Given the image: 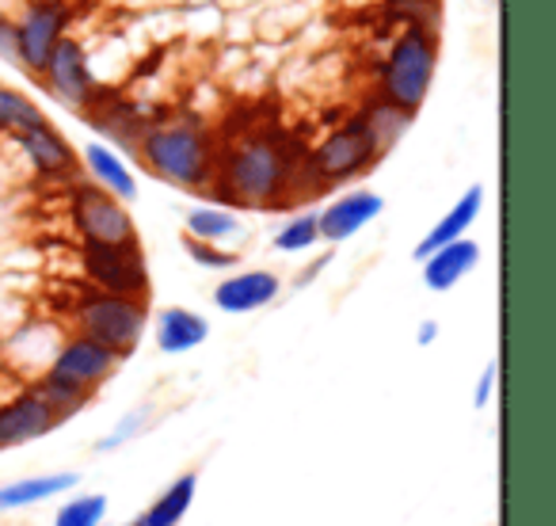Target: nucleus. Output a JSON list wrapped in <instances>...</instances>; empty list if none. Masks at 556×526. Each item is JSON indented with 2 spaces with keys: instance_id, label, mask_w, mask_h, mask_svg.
Instances as JSON below:
<instances>
[{
  "instance_id": "6ab92c4d",
  "label": "nucleus",
  "mask_w": 556,
  "mask_h": 526,
  "mask_svg": "<svg viewBox=\"0 0 556 526\" xmlns=\"http://www.w3.org/2000/svg\"><path fill=\"white\" fill-rule=\"evenodd\" d=\"M77 485H80L77 473H42V477L9 480V485H0V511L35 508V503L50 500V496H58V492H70V488H77Z\"/></svg>"
},
{
  "instance_id": "ddd939ff",
  "label": "nucleus",
  "mask_w": 556,
  "mask_h": 526,
  "mask_svg": "<svg viewBox=\"0 0 556 526\" xmlns=\"http://www.w3.org/2000/svg\"><path fill=\"white\" fill-rule=\"evenodd\" d=\"M278 290H282L278 275H270V272H240V275L225 279L222 287L214 290V302H217V310H225V313H252V310H263V305L275 302Z\"/></svg>"
},
{
  "instance_id": "c85d7f7f",
  "label": "nucleus",
  "mask_w": 556,
  "mask_h": 526,
  "mask_svg": "<svg viewBox=\"0 0 556 526\" xmlns=\"http://www.w3.org/2000/svg\"><path fill=\"white\" fill-rule=\"evenodd\" d=\"M492 386H495V363H488L484 374H480V386H477V409H484V404L492 401Z\"/></svg>"
},
{
  "instance_id": "4be33fe9",
  "label": "nucleus",
  "mask_w": 556,
  "mask_h": 526,
  "mask_svg": "<svg viewBox=\"0 0 556 526\" xmlns=\"http://www.w3.org/2000/svg\"><path fill=\"white\" fill-rule=\"evenodd\" d=\"M31 393L39 397L47 409H54V416L62 419V424L70 416H77V412L92 401V393H85V389L70 386V381H62V378H54V374H42V378L31 386Z\"/></svg>"
},
{
  "instance_id": "20e7f679",
  "label": "nucleus",
  "mask_w": 556,
  "mask_h": 526,
  "mask_svg": "<svg viewBox=\"0 0 556 526\" xmlns=\"http://www.w3.org/2000/svg\"><path fill=\"white\" fill-rule=\"evenodd\" d=\"M287 153L267 138H248L225 161V195L232 202H275L287 187Z\"/></svg>"
},
{
  "instance_id": "f03ea898",
  "label": "nucleus",
  "mask_w": 556,
  "mask_h": 526,
  "mask_svg": "<svg viewBox=\"0 0 556 526\" xmlns=\"http://www.w3.org/2000/svg\"><path fill=\"white\" fill-rule=\"evenodd\" d=\"M77 333L96 340L100 348L115 351L118 359L134 355L141 343V333L149 325V310L138 298H118V295H85L77 302Z\"/></svg>"
},
{
  "instance_id": "f3484780",
  "label": "nucleus",
  "mask_w": 556,
  "mask_h": 526,
  "mask_svg": "<svg viewBox=\"0 0 556 526\" xmlns=\"http://www.w3.org/2000/svg\"><path fill=\"white\" fill-rule=\"evenodd\" d=\"M20 149H24L27 161H31L42 176H65V172H73V164H77L73 161L70 141H65L50 123L39 126V130L20 134Z\"/></svg>"
},
{
  "instance_id": "dca6fc26",
  "label": "nucleus",
  "mask_w": 556,
  "mask_h": 526,
  "mask_svg": "<svg viewBox=\"0 0 556 526\" xmlns=\"http://www.w3.org/2000/svg\"><path fill=\"white\" fill-rule=\"evenodd\" d=\"M206 336H210L206 317H199L194 310H184V305H172L156 321V348L168 351V355H184V351L199 348Z\"/></svg>"
},
{
  "instance_id": "1a4fd4ad",
  "label": "nucleus",
  "mask_w": 556,
  "mask_h": 526,
  "mask_svg": "<svg viewBox=\"0 0 556 526\" xmlns=\"http://www.w3.org/2000/svg\"><path fill=\"white\" fill-rule=\"evenodd\" d=\"M65 20H70L65 4H58V0H47V4H35V9L16 24V58L31 73L47 70L54 47L65 39V35H62L65 32Z\"/></svg>"
},
{
  "instance_id": "9d476101",
  "label": "nucleus",
  "mask_w": 556,
  "mask_h": 526,
  "mask_svg": "<svg viewBox=\"0 0 556 526\" xmlns=\"http://www.w3.org/2000/svg\"><path fill=\"white\" fill-rule=\"evenodd\" d=\"M42 73H47V80H50V92H54L65 108L85 111L88 103L96 100V80H92V70H88V58H85V50H80V42H73V39L58 42Z\"/></svg>"
},
{
  "instance_id": "bb28decb",
  "label": "nucleus",
  "mask_w": 556,
  "mask_h": 526,
  "mask_svg": "<svg viewBox=\"0 0 556 526\" xmlns=\"http://www.w3.org/2000/svg\"><path fill=\"white\" fill-rule=\"evenodd\" d=\"M187 252H191V260H199L202 267H232V263H237V255L222 252V248L206 245V240H187Z\"/></svg>"
},
{
  "instance_id": "7c9ffc66",
  "label": "nucleus",
  "mask_w": 556,
  "mask_h": 526,
  "mask_svg": "<svg viewBox=\"0 0 556 526\" xmlns=\"http://www.w3.org/2000/svg\"><path fill=\"white\" fill-rule=\"evenodd\" d=\"M393 9H412V4H431V0H389Z\"/></svg>"
},
{
  "instance_id": "a878e982",
  "label": "nucleus",
  "mask_w": 556,
  "mask_h": 526,
  "mask_svg": "<svg viewBox=\"0 0 556 526\" xmlns=\"http://www.w3.org/2000/svg\"><path fill=\"white\" fill-rule=\"evenodd\" d=\"M313 240H320L317 214H302L290 225H282V233L275 237V248L278 252H305V248H313Z\"/></svg>"
},
{
  "instance_id": "7ed1b4c3",
  "label": "nucleus",
  "mask_w": 556,
  "mask_h": 526,
  "mask_svg": "<svg viewBox=\"0 0 556 526\" xmlns=\"http://www.w3.org/2000/svg\"><path fill=\"white\" fill-rule=\"evenodd\" d=\"M434 80V39L424 27H408L389 50L386 70H381V96L393 108L416 115L424 108Z\"/></svg>"
},
{
  "instance_id": "aec40b11",
  "label": "nucleus",
  "mask_w": 556,
  "mask_h": 526,
  "mask_svg": "<svg viewBox=\"0 0 556 526\" xmlns=\"http://www.w3.org/2000/svg\"><path fill=\"white\" fill-rule=\"evenodd\" d=\"M85 156H88V168H92V176L100 179L96 187H103L108 195H115L118 202H123V199H134V195H138V184H134L130 168H126V164L118 161V156L111 153V149L88 146V149H85Z\"/></svg>"
},
{
  "instance_id": "0eeeda50",
  "label": "nucleus",
  "mask_w": 556,
  "mask_h": 526,
  "mask_svg": "<svg viewBox=\"0 0 556 526\" xmlns=\"http://www.w3.org/2000/svg\"><path fill=\"white\" fill-rule=\"evenodd\" d=\"M118 363H123V359H118L115 351L100 348L96 340H88V336L77 333V336H70V340L58 343L54 359H50V366L42 374H54V378L92 393L96 386H103V381L118 371Z\"/></svg>"
},
{
  "instance_id": "b1692460",
  "label": "nucleus",
  "mask_w": 556,
  "mask_h": 526,
  "mask_svg": "<svg viewBox=\"0 0 556 526\" xmlns=\"http://www.w3.org/2000/svg\"><path fill=\"white\" fill-rule=\"evenodd\" d=\"M237 229H240V222L229 214V210L202 206V210H191V214H187V233H191L194 240H206V245H214V240H222V237H232Z\"/></svg>"
},
{
  "instance_id": "cd10ccee",
  "label": "nucleus",
  "mask_w": 556,
  "mask_h": 526,
  "mask_svg": "<svg viewBox=\"0 0 556 526\" xmlns=\"http://www.w3.org/2000/svg\"><path fill=\"white\" fill-rule=\"evenodd\" d=\"M141 419H146V409L141 412H134V416H126L123 424L115 427V435H108V439L100 442V450H115L123 439H130V435H138V427H141Z\"/></svg>"
},
{
  "instance_id": "f8f14e48",
  "label": "nucleus",
  "mask_w": 556,
  "mask_h": 526,
  "mask_svg": "<svg viewBox=\"0 0 556 526\" xmlns=\"http://www.w3.org/2000/svg\"><path fill=\"white\" fill-rule=\"evenodd\" d=\"M381 206H386L381 195L351 191V195H343V199H336L325 214H317V233L325 240H332V245H340V240L355 237L363 225H370L374 217L381 214Z\"/></svg>"
},
{
  "instance_id": "2eb2a0df",
  "label": "nucleus",
  "mask_w": 556,
  "mask_h": 526,
  "mask_svg": "<svg viewBox=\"0 0 556 526\" xmlns=\"http://www.w3.org/2000/svg\"><path fill=\"white\" fill-rule=\"evenodd\" d=\"M480 206H484V187H469V191H465L462 199H457L454 206H450V214L442 217V222L434 225V229L427 233L424 240H419V248H416L419 260H427L431 252H439V248L450 245V240H462L465 229H469V225L477 222Z\"/></svg>"
},
{
  "instance_id": "4468645a",
  "label": "nucleus",
  "mask_w": 556,
  "mask_h": 526,
  "mask_svg": "<svg viewBox=\"0 0 556 526\" xmlns=\"http://www.w3.org/2000/svg\"><path fill=\"white\" fill-rule=\"evenodd\" d=\"M480 263V248H477V240H469V237H462V240H450V245H442L439 252H431L424 260V283H427V290H450V287H457V283L465 279V275L472 272Z\"/></svg>"
},
{
  "instance_id": "5701e85b",
  "label": "nucleus",
  "mask_w": 556,
  "mask_h": 526,
  "mask_svg": "<svg viewBox=\"0 0 556 526\" xmlns=\"http://www.w3.org/2000/svg\"><path fill=\"white\" fill-rule=\"evenodd\" d=\"M39 126H47V115L27 96L12 92V88H0V130H9L20 138V134L39 130Z\"/></svg>"
},
{
  "instance_id": "9b49d317",
  "label": "nucleus",
  "mask_w": 556,
  "mask_h": 526,
  "mask_svg": "<svg viewBox=\"0 0 556 526\" xmlns=\"http://www.w3.org/2000/svg\"><path fill=\"white\" fill-rule=\"evenodd\" d=\"M58 424H62V419L54 416V409H47V404L27 389V393L12 397L9 404H0V450L47 439L50 431H58Z\"/></svg>"
},
{
  "instance_id": "f257e3e1",
  "label": "nucleus",
  "mask_w": 556,
  "mask_h": 526,
  "mask_svg": "<svg viewBox=\"0 0 556 526\" xmlns=\"http://www.w3.org/2000/svg\"><path fill=\"white\" fill-rule=\"evenodd\" d=\"M138 149L149 168L176 187H202L214 172V149H210V138L199 126H153V130L141 134Z\"/></svg>"
},
{
  "instance_id": "c756f323",
  "label": "nucleus",
  "mask_w": 556,
  "mask_h": 526,
  "mask_svg": "<svg viewBox=\"0 0 556 526\" xmlns=\"http://www.w3.org/2000/svg\"><path fill=\"white\" fill-rule=\"evenodd\" d=\"M434 336H439V325H434V321H424V325H419V343L427 348V343H431Z\"/></svg>"
},
{
  "instance_id": "39448f33",
  "label": "nucleus",
  "mask_w": 556,
  "mask_h": 526,
  "mask_svg": "<svg viewBox=\"0 0 556 526\" xmlns=\"http://www.w3.org/2000/svg\"><path fill=\"white\" fill-rule=\"evenodd\" d=\"M85 275L100 295H118V298H138L146 302L149 295V272L146 255L138 245H85L80 252Z\"/></svg>"
},
{
  "instance_id": "412c9836",
  "label": "nucleus",
  "mask_w": 556,
  "mask_h": 526,
  "mask_svg": "<svg viewBox=\"0 0 556 526\" xmlns=\"http://www.w3.org/2000/svg\"><path fill=\"white\" fill-rule=\"evenodd\" d=\"M358 123H363V130L370 134V141H374V149L378 153H386L389 146H393L396 138H401L404 130H408V123H412V115L408 111H401V108H393V103H374L366 115H358Z\"/></svg>"
},
{
  "instance_id": "423d86ee",
  "label": "nucleus",
  "mask_w": 556,
  "mask_h": 526,
  "mask_svg": "<svg viewBox=\"0 0 556 526\" xmlns=\"http://www.w3.org/2000/svg\"><path fill=\"white\" fill-rule=\"evenodd\" d=\"M73 222L85 245H138V225L130 210L96 184H85L73 195Z\"/></svg>"
},
{
  "instance_id": "a211bd4d",
  "label": "nucleus",
  "mask_w": 556,
  "mask_h": 526,
  "mask_svg": "<svg viewBox=\"0 0 556 526\" xmlns=\"http://www.w3.org/2000/svg\"><path fill=\"white\" fill-rule=\"evenodd\" d=\"M194 488H199V473L194 469L179 473V477L172 480V485L164 488V492L156 496V500L149 503V508L141 511L130 526H179L187 515V508H191V500H194Z\"/></svg>"
},
{
  "instance_id": "6e6552de",
  "label": "nucleus",
  "mask_w": 556,
  "mask_h": 526,
  "mask_svg": "<svg viewBox=\"0 0 556 526\" xmlns=\"http://www.w3.org/2000/svg\"><path fill=\"white\" fill-rule=\"evenodd\" d=\"M370 161H378V149H374L370 134L363 130L358 118H351L343 130L328 134L309 156L313 172H317L320 179H351V176H358Z\"/></svg>"
},
{
  "instance_id": "393cba45",
  "label": "nucleus",
  "mask_w": 556,
  "mask_h": 526,
  "mask_svg": "<svg viewBox=\"0 0 556 526\" xmlns=\"http://www.w3.org/2000/svg\"><path fill=\"white\" fill-rule=\"evenodd\" d=\"M108 515V496L92 492V496H73L70 503H62L54 515V526H100Z\"/></svg>"
}]
</instances>
